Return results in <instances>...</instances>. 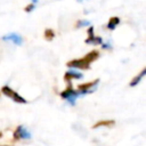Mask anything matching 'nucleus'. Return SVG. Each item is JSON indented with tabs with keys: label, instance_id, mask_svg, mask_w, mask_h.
<instances>
[{
	"label": "nucleus",
	"instance_id": "obj_5",
	"mask_svg": "<svg viewBox=\"0 0 146 146\" xmlns=\"http://www.w3.org/2000/svg\"><path fill=\"white\" fill-rule=\"evenodd\" d=\"M103 41H102V38L99 36H95L94 34V27H89L88 30V38L86 39V43H94V44H100Z\"/></svg>",
	"mask_w": 146,
	"mask_h": 146
},
{
	"label": "nucleus",
	"instance_id": "obj_8",
	"mask_svg": "<svg viewBox=\"0 0 146 146\" xmlns=\"http://www.w3.org/2000/svg\"><path fill=\"white\" fill-rule=\"evenodd\" d=\"M115 124V122H114V120H102V121H98V122H96L94 125H92V128L94 129H97V128H99V127H112V125H114Z\"/></svg>",
	"mask_w": 146,
	"mask_h": 146
},
{
	"label": "nucleus",
	"instance_id": "obj_12",
	"mask_svg": "<svg viewBox=\"0 0 146 146\" xmlns=\"http://www.w3.org/2000/svg\"><path fill=\"white\" fill-rule=\"evenodd\" d=\"M44 38L47 39V40H52L54 38H55V32L51 30V29H47L46 31H44Z\"/></svg>",
	"mask_w": 146,
	"mask_h": 146
},
{
	"label": "nucleus",
	"instance_id": "obj_4",
	"mask_svg": "<svg viewBox=\"0 0 146 146\" xmlns=\"http://www.w3.org/2000/svg\"><path fill=\"white\" fill-rule=\"evenodd\" d=\"M31 135L25 130V128L23 125H19L16 128V130L14 131V140H19V139H29Z\"/></svg>",
	"mask_w": 146,
	"mask_h": 146
},
{
	"label": "nucleus",
	"instance_id": "obj_13",
	"mask_svg": "<svg viewBox=\"0 0 146 146\" xmlns=\"http://www.w3.org/2000/svg\"><path fill=\"white\" fill-rule=\"evenodd\" d=\"M78 23H79V24L76 25L78 27H79V26H81V25L83 26V25H88V24H89V22H87V21H83V22H78Z\"/></svg>",
	"mask_w": 146,
	"mask_h": 146
},
{
	"label": "nucleus",
	"instance_id": "obj_9",
	"mask_svg": "<svg viewBox=\"0 0 146 146\" xmlns=\"http://www.w3.org/2000/svg\"><path fill=\"white\" fill-rule=\"evenodd\" d=\"M3 39H5V40H10V41H13L15 44H22V38H21L18 34H16V33L8 34V35L3 36Z\"/></svg>",
	"mask_w": 146,
	"mask_h": 146
},
{
	"label": "nucleus",
	"instance_id": "obj_6",
	"mask_svg": "<svg viewBox=\"0 0 146 146\" xmlns=\"http://www.w3.org/2000/svg\"><path fill=\"white\" fill-rule=\"evenodd\" d=\"M98 81H99V80H98V79H96V80H94V81H89V82H87V83L79 84V86H78V90H79V92H80V94L88 92L90 88H92L94 86H96V84L98 83Z\"/></svg>",
	"mask_w": 146,
	"mask_h": 146
},
{
	"label": "nucleus",
	"instance_id": "obj_2",
	"mask_svg": "<svg viewBox=\"0 0 146 146\" xmlns=\"http://www.w3.org/2000/svg\"><path fill=\"white\" fill-rule=\"evenodd\" d=\"M1 92L5 95V96H7V97H9V98H11L14 102H16V103H21V104H25L26 103V100L22 97V96H19L16 91H14L11 88H9L8 86H3L2 88H1Z\"/></svg>",
	"mask_w": 146,
	"mask_h": 146
},
{
	"label": "nucleus",
	"instance_id": "obj_7",
	"mask_svg": "<svg viewBox=\"0 0 146 146\" xmlns=\"http://www.w3.org/2000/svg\"><path fill=\"white\" fill-rule=\"evenodd\" d=\"M82 78V74L81 73H78V72H73V71H68L64 74V80L70 82L71 80L73 79H81Z\"/></svg>",
	"mask_w": 146,
	"mask_h": 146
},
{
	"label": "nucleus",
	"instance_id": "obj_15",
	"mask_svg": "<svg viewBox=\"0 0 146 146\" xmlns=\"http://www.w3.org/2000/svg\"><path fill=\"white\" fill-rule=\"evenodd\" d=\"M78 1H83V0H78Z\"/></svg>",
	"mask_w": 146,
	"mask_h": 146
},
{
	"label": "nucleus",
	"instance_id": "obj_1",
	"mask_svg": "<svg viewBox=\"0 0 146 146\" xmlns=\"http://www.w3.org/2000/svg\"><path fill=\"white\" fill-rule=\"evenodd\" d=\"M98 57H99V52L97 50H91L84 57L72 59V60L67 62L66 65L68 67H75V68H80V70H88L90 67V64L92 62H95L96 59H98Z\"/></svg>",
	"mask_w": 146,
	"mask_h": 146
},
{
	"label": "nucleus",
	"instance_id": "obj_14",
	"mask_svg": "<svg viewBox=\"0 0 146 146\" xmlns=\"http://www.w3.org/2000/svg\"><path fill=\"white\" fill-rule=\"evenodd\" d=\"M1 137H2V132H0V138H1Z\"/></svg>",
	"mask_w": 146,
	"mask_h": 146
},
{
	"label": "nucleus",
	"instance_id": "obj_11",
	"mask_svg": "<svg viewBox=\"0 0 146 146\" xmlns=\"http://www.w3.org/2000/svg\"><path fill=\"white\" fill-rule=\"evenodd\" d=\"M120 23V18L119 17H111L110 21H108V24H107V27L110 30H114L115 26Z\"/></svg>",
	"mask_w": 146,
	"mask_h": 146
},
{
	"label": "nucleus",
	"instance_id": "obj_3",
	"mask_svg": "<svg viewBox=\"0 0 146 146\" xmlns=\"http://www.w3.org/2000/svg\"><path fill=\"white\" fill-rule=\"evenodd\" d=\"M79 94H80V92H79V91H75V90L72 88V86L68 83L67 88H66L64 91L60 92V96H62L63 98H65V99H68L71 103H74L73 100L75 99V97H76Z\"/></svg>",
	"mask_w": 146,
	"mask_h": 146
},
{
	"label": "nucleus",
	"instance_id": "obj_10",
	"mask_svg": "<svg viewBox=\"0 0 146 146\" xmlns=\"http://www.w3.org/2000/svg\"><path fill=\"white\" fill-rule=\"evenodd\" d=\"M145 73H146V68H144V70H143V71H141V72H140L138 75H136V76H135V78L131 80L130 86H131V87H135L136 84H138V83L140 82V80L143 79V76L145 75Z\"/></svg>",
	"mask_w": 146,
	"mask_h": 146
}]
</instances>
